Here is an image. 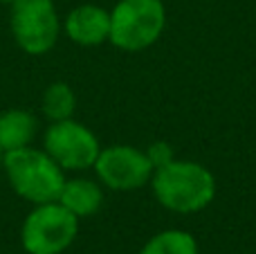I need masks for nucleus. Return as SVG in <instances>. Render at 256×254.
Instances as JSON below:
<instances>
[{"mask_svg": "<svg viewBox=\"0 0 256 254\" xmlns=\"http://www.w3.org/2000/svg\"><path fill=\"white\" fill-rule=\"evenodd\" d=\"M158 202L176 214H196L207 210L216 198V178L204 164L194 160H168L150 176Z\"/></svg>", "mask_w": 256, "mask_h": 254, "instance_id": "obj_1", "label": "nucleus"}, {"mask_svg": "<svg viewBox=\"0 0 256 254\" xmlns=\"http://www.w3.org/2000/svg\"><path fill=\"white\" fill-rule=\"evenodd\" d=\"M2 174L12 192L30 205L58 200L68 178L66 171L48 156L43 146L7 151L2 158Z\"/></svg>", "mask_w": 256, "mask_h": 254, "instance_id": "obj_2", "label": "nucleus"}, {"mask_svg": "<svg viewBox=\"0 0 256 254\" xmlns=\"http://www.w3.org/2000/svg\"><path fill=\"white\" fill-rule=\"evenodd\" d=\"M166 27L162 0H120L110 9V38L124 52H142L160 40Z\"/></svg>", "mask_w": 256, "mask_h": 254, "instance_id": "obj_3", "label": "nucleus"}, {"mask_svg": "<svg viewBox=\"0 0 256 254\" xmlns=\"http://www.w3.org/2000/svg\"><path fill=\"white\" fill-rule=\"evenodd\" d=\"M79 234V218L58 200L32 205L20 225V246L27 254H63Z\"/></svg>", "mask_w": 256, "mask_h": 254, "instance_id": "obj_4", "label": "nucleus"}, {"mask_svg": "<svg viewBox=\"0 0 256 254\" xmlns=\"http://www.w3.org/2000/svg\"><path fill=\"white\" fill-rule=\"evenodd\" d=\"M9 30L30 56H43L58 43L63 27L54 0H16L9 4Z\"/></svg>", "mask_w": 256, "mask_h": 254, "instance_id": "obj_5", "label": "nucleus"}, {"mask_svg": "<svg viewBox=\"0 0 256 254\" xmlns=\"http://www.w3.org/2000/svg\"><path fill=\"white\" fill-rule=\"evenodd\" d=\"M43 148L63 171H88L94 166L102 144L97 135L74 117L50 122L43 133Z\"/></svg>", "mask_w": 256, "mask_h": 254, "instance_id": "obj_6", "label": "nucleus"}, {"mask_svg": "<svg viewBox=\"0 0 256 254\" xmlns=\"http://www.w3.org/2000/svg\"><path fill=\"white\" fill-rule=\"evenodd\" d=\"M97 180L112 192H135L150 182L153 164L146 151L130 144H112L99 151L94 160Z\"/></svg>", "mask_w": 256, "mask_h": 254, "instance_id": "obj_7", "label": "nucleus"}, {"mask_svg": "<svg viewBox=\"0 0 256 254\" xmlns=\"http://www.w3.org/2000/svg\"><path fill=\"white\" fill-rule=\"evenodd\" d=\"M63 34L81 48H97L110 38V12L99 4H79L61 20Z\"/></svg>", "mask_w": 256, "mask_h": 254, "instance_id": "obj_8", "label": "nucleus"}, {"mask_svg": "<svg viewBox=\"0 0 256 254\" xmlns=\"http://www.w3.org/2000/svg\"><path fill=\"white\" fill-rule=\"evenodd\" d=\"M58 202L66 207L68 212L76 216V218H88L94 216L104 205V184L92 178H66V184L61 189Z\"/></svg>", "mask_w": 256, "mask_h": 254, "instance_id": "obj_9", "label": "nucleus"}, {"mask_svg": "<svg viewBox=\"0 0 256 254\" xmlns=\"http://www.w3.org/2000/svg\"><path fill=\"white\" fill-rule=\"evenodd\" d=\"M38 135V117L27 108H7L0 112V148L4 153L32 146Z\"/></svg>", "mask_w": 256, "mask_h": 254, "instance_id": "obj_10", "label": "nucleus"}, {"mask_svg": "<svg viewBox=\"0 0 256 254\" xmlns=\"http://www.w3.org/2000/svg\"><path fill=\"white\" fill-rule=\"evenodd\" d=\"M76 110V94L70 84L54 81L43 90L40 97V112L48 122H61L74 117Z\"/></svg>", "mask_w": 256, "mask_h": 254, "instance_id": "obj_11", "label": "nucleus"}, {"mask_svg": "<svg viewBox=\"0 0 256 254\" xmlns=\"http://www.w3.org/2000/svg\"><path fill=\"white\" fill-rule=\"evenodd\" d=\"M140 254H198V241L184 230H164L150 236Z\"/></svg>", "mask_w": 256, "mask_h": 254, "instance_id": "obj_12", "label": "nucleus"}, {"mask_svg": "<svg viewBox=\"0 0 256 254\" xmlns=\"http://www.w3.org/2000/svg\"><path fill=\"white\" fill-rule=\"evenodd\" d=\"M146 156H148L153 169L166 164L168 160H173V158H176V156H173V151H171V146H168L166 142H153V144H148V148H146Z\"/></svg>", "mask_w": 256, "mask_h": 254, "instance_id": "obj_13", "label": "nucleus"}, {"mask_svg": "<svg viewBox=\"0 0 256 254\" xmlns=\"http://www.w3.org/2000/svg\"><path fill=\"white\" fill-rule=\"evenodd\" d=\"M2 158H4V151L0 148V174H2Z\"/></svg>", "mask_w": 256, "mask_h": 254, "instance_id": "obj_14", "label": "nucleus"}, {"mask_svg": "<svg viewBox=\"0 0 256 254\" xmlns=\"http://www.w3.org/2000/svg\"><path fill=\"white\" fill-rule=\"evenodd\" d=\"M12 2H16V0H0V4H12Z\"/></svg>", "mask_w": 256, "mask_h": 254, "instance_id": "obj_15", "label": "nucleus"}]
</instances>
